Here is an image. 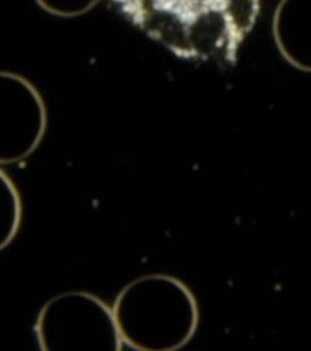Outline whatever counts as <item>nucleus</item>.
<instances>
[{
	"label": "nucleus",
	"mask_w": 311,
	"mask_h": 351,
	"mask_svg": "<svg viewBox=\"0 0 311 351\" xmlns=\"http://www.w3.org/2000/svg\"><path fill=\"white\" fill-rule=\"evenodd\" d=\"M23 220L21 195L10 177L0 169V251L14 239Z\"/></svg>",
	"instance_id": "6"
},
{
	"label": "nucleus",
	"mask_w": 311,
	"mask_h": 351,
	"mask_svg": "<svg viewBox=\"0 0 311 351\" xmlns=\"http://www.w3.org/2000/svg\"><path fill=\"white\" fill-rule=\"evenodd\" d=\"M273 32L284 60L311 73V0H280L274 12Z\"/></svg>",
	"instance_id": "5"
},
{
	"label": "nucleus",
	"mask_w": 311,
	"mask_h": 351,
	"mask_svg": "<svg viewBox=\"0 0 311 351\" xmlns=\"http://www.w3.org/2000/svg\"><path fill=\"white\" fill-rule=\"evenodd\" d=\"M34 330L43 351L123 350L113 309L88 292H65L49 299L38 312Z\"/></svg>",
	"instance_id": "3"
},
{
	"label": "nucleus",
	"mask_w": 311,
	"mask_h": 351,
	"mask_svg": "<svg viewBox=\"0 0 311 351\" xmlns=\"http://www.w3.org/2000/svg\"><path fill=\"white\" fill-rule=\"evenodd\" d=\"M101 0H36L45 12L65 19L87 14Z\"/></svg>",
	"instance_id": "7"
},
{
	"label": "nucleus",
	"mask_w": 311,
	"mask_h": 351,
	"mask_svg": "<svg viewBox=\"0 0 311 351\" xmlns=\"http://www.w3.org/2000/svg\"><path fill=\"white\" fill-rule=\"evenodd\" d=\"M47 125V108L36 86L23 75L0 71V165L27 159Z\"/></svg>",
	"instance_id": "4"
},
{
	"label": "nucleus",
	"mask_w": 311,
	"mask_h": 351,
	"mask_svg": "<svg viewBox=\"0 0 311 351\" xmlns=\"http://www.w3.org/2000/svg\"><path fill=\"white\" fill-rule=\"evenodd\" d=\"M112 309L122 341L135 350H180L199 324L194 294L167 274L135 279L117 294Z\"/></svg>",
	"instance_id": "2"
},
{
	"label": "nucleus",
	"mask_w": 311,
	"mask_h": 351,
	"mask_svg": "<svg viewBox=\"0 0 311 351\" xmlns=\"http://www.w3.org/2000/svg\"><path fill=\"white\" fill-rule=\"evenodd\" d=\"M150 38L182 60L234 66L260 0H113Z\"/></svg>",
	"instance_id": "1"
}]
</instances>
